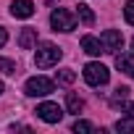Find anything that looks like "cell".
Returning <instances> with one entry per match:
<instances>
[{"label":"cell","instance_id":"obj_10","mask_svg":"<svg viewBox=\"0 0 134 134\" xmlns=\"http://www.w3.org/2000/svg\"><path fill=\"white\" fill-rule=\"evenodd\" d=\"M19 45H21L24 50H32V47L37 45V29H32V26L21 29V34H19Z\"/></svg>","mask_w":134,"mask_h":134},{"label":"cell","instance_id":"obj_22","mask_svg":"<svg viewBox=\"0 0 134 134\" xmlns=\"http://www.w3.org/2000/svg\"><path fill=\"white\" fill-rule=\"evenodd\" d=\"M131 50H134V40H131Z\"/></svg>","mask_w":134,"mask_h":134},{"label":"cell","instance_id":"obj_16","mask_svg":"<svg viewBox=\"0 0 134 134\" xmlns=\"http://www.w3.org/2000/svg\"><path fill=\"white\" fill-rule=\"evenodd\" d=\"M124 19H126V24L134 26V0H129V3L124 5Z\"/></svg>","mask_w":134,"mask_h":134},{"label":"cell","instance_id":"obj_6","mask_svg":"<svg viewBox=\"0 0 134 134\" xmlns=\"http://www.w3.org/2000/svg\"><path fill=\"white\" fill-rule=\"evenodd\" d=\"M100 42H103V50H105V53H118L121 45H124V37H121V32H116V29H105V32L100 34Z\"/></svg>","mask_w":134,"mask_h":134},{"label":"cell","instance_id":"obj_8","mask_svg":"<svg viewBox=\"0 0 134 134\" xmlns=\"http://www.w3.org/2000/svg\"><path fill=\"white\" fill-rule=\"evenodd\" d=\"M82 50L90 53V55H100V53H105V50H103V42H100L97 37H92V34H84V37H82Z\"/></svg>","mask_w":134,"mask_h":134},{"label":"cell","instance_id":"obj_17","mask_svg":"<svg viewBox=\"0 0 134 134\" xmlns=\"http://www.w3.org/2000/svg\"><path fill=\"white\" fill-rule=\"evenodd\" d=\"M0 71L3 74H16V63L8 60V58H0Z\"/></svg>","mask_w":134,"mask_h":134},{"label":"cell","instance_id":"obj_20","mask_svg":"<svg viewBox=\"0 0 134 134\" xmlns=\"http://www.w3.org/2000/svg\"><path fill=\"white\" fill-rule=\"evenodd\" d=\"M124 108H126V113H129V116H134V103H124Z\"/></svg>","mask_w":134,"mask_h":134},{"label":"cell","instance_id":"obj_15","mask_svg":"<svg viewBox=\"0 0 134 134\" xmlns=\"http://www.w3.org/2000/svg\"><path fill=\"white\" fill-rule=\"evenodd\" d=\"M55 79H58L60 84H71V82L76 79V74H74L71 69H63V71H58V76H55Z\"/></svg>","mask_w":134,"mask_h":134},{"label":"cell","instance_id":"obj_12","mask_svg":"<svg viewBox=\"0 0 134 134\" xmlns=\"http://www.w3.org/2000/svg\"><path fill=\"white\" fill-rule=\"evenodd\" d=\"M66 108H69V113H79L84 108V103H82V97H76L74 92H69V95H66Z\"/></svg>","mask_w":134,"mask_h":134},{"label":"cell","instance_id":"obj_4","mask_svg":"<svg viewBox=\"0 0 134 134\" xmlns=\"http://www.w3.org/2000/svg\"><path fill=\"white\" fill-rule=\"evenodd\" d=\"M108 79H110V71L103 63H87L84 66V82L90 87H103V84H108Z\"/></svg>","mask_w":134,"mask_h":134},{"label":"cell","instance_id":"obj_19","mask_svg":"<svg viewBox=\"0 0 134 134\" xmlns=\"http://www.w3.org/2000/svg\"><path fill=\"white\" fill-rule=\"evenodd\" d=\"M5 42H8V32H5V29H3V26H0V47H3V45H5Z\"/></svg>","mask_w":134,"mask_h":134},{"label":"cell","instance_id":"obj_9","mask_svg":"<svg viewBox=\"0 0 134 134\" xmlns=\"http://www.w3.org/2000/svg\"><path fill=\"white\" fill-rule=\"evenodd\" d=\"M116 66H118L124 74H129V76L134 79V55H129V53H118V55H116Z\"/></svg>","mask_w":134,"mask_h":134},{"label":"cell","instance_id":"obj_21","mask_svg":"<svg viewBox=\"0 0 134 134\" xmlns=\"http://www.w3.org/2000/svg\"><path fill=\"white\" fill-rule=\"evenodd\" d=\"M3 90H5V87H3V82H0V95H3Z\"/></svg>","mask_w":134,"mask_h":134},{"label":"cell","instance_id":"obj_5","mask_svg":"<svg viewBox=\"0 0 134 134\" xmlns=\"http://www.w3.org/2000/svg\"><path fill=\"white\" fill-rule=\"evenodd\" d=\"M34 113H37V118H42L45 124H58V121L63 118V110L58 108V103H40Z\"/></svg>","mask_w":134,"mask_h":134},{"label":"cell","instance_id":"obj_14","mask_svg":"<svg viewBox=\"0 0 134 134\" xmlns=\"http://www.w3.org/2000/svg\"><path fill=\"white\" fill-rule=\"evenodd\" d=\"M116 131H134V116L118 118V121H116Z\"/></svg>","mask_w":134,"mask_h":134},{"label":"cell","instance_id":"obj_18","mask_svg":"<svg viewBox=\"0 0 134 134\" xmlns=\"http://www.w3.org/2000/svg\"><path fill=\"white\" fill-rule=\"evenodd\" d=\"M95 126L90 121H74V131H92Z\"/></svg>","mask_w":134,"mask_h":134},{"label":"cell","instance_id":"obj_2","mask_svg":"<svg viewBox=\"0 0 134 134\" xmlns=\"http://www.w3.org/2000/svg\"><path fill=\"white\" fill-rule=\"evenodd\" d=\"M24 92L29 97H47L50 92H55V82L53 79H45V76H32V79H26Z\"/></svg>","mask_w":134,"mask_h":134},{"label":"cell","instance_id":"obj_1","mask_svg":"<svg viewBox=\"0 0 134 134\" xmlns=\"http://www.w3.org/2000/svg\"><path fill=\"white\" fill-rule=\"evenodd\" d=\"M60 55H63V50H60L58 45H53V42H42V45L37 47L34 63H37V69H50V66H55V63L60 60Z\"/></svg>","mask_w":134,"mask_h":134},{"label":"cell","instance_id":"obj_13","mask_svg":"<svg viewBox=\"0 0 134 134\" xmlns=\"http://www.w3.org/2000/svg\"><path fill=\"white\" fill-rule=\"evenodd\" d=\"M129 92H131L129 87H118V90L113 92V97H110V105H113V108L124 105V103H126V97H129Z\"/></svg>","mask_w":134,"mask_h":134},{"label":"cell","instance_id":"obj_11","mask_svg":"<svg viewBox=\"0 0 134 134\" xmlns=\"http://www.w3.org/2000/svg\"><path fill=\"white\" fill-rule=\"evenodd\" d=\"M76 16L82 19V24H87V26H92L95 24V13H92V8L90 5H84V3H79L76 5Z\"/></svg>","mask_w":134,"mask_h":134},{"label":"cell","instance_id":"obj_7","mask_svg":"<svg viewBox=\"0 0 134 134\" xmlns=\"http://www.w3.org/2000/svg\"><path fill=\"white\" fill-rule=\"evenodd\" d=\"M11 13L16 19H29V16H34V3L32 0H13L11 3Z\"/></svg>","mask_w":134,"mask_h":134},{"label":"cell","instance_id":"obj_3","mask_svg":"<svg viewBox=\"0 0 134 134\" xmlns=\"http://www.w3.org/2000/svg\"><path fill=\"white\" fill-rule=\"evenodd\" d=\"M50 26L55 32H71V29H76V16L66 8H55L50 13Z\"/></svg>","mask_w":134,"mask_h":134}]
</instances>
